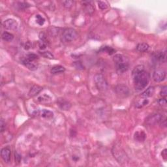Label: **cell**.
Here are the masks:
<instances>
[{
	"instance_id": "1",
	"label": "cell",
	"mask_w": 167,
	"mask_h": 167,
	"mask_svg": "<svg viewBox=\"0 0 167 167\" xmlns=\"http://www.w3.org/2000/svg\"><path fill=\"white\" fill-rule=\"evenodd\" d=\"M132 74L133 77L134 87L136 91L142 90L148 86L150 75L144 70V66L142 65H138L134 67Z\"/></svg>"
},
{
	"instance_id": "2",
	"label": "cell",
	"mask_w": 167,
	"mask_h": 167,
	"mask_svg": "<svg viewBox=\"0 0 167 167\" xmlns=\"http://www.w3.org/2000/svg\"><path fill=\"white\" fill-rule=\"evenodd\" d=\"M94 82L97 88L101 91H106L108 88V82L101 74H97L94 76Z\"/></svg>"
},
{
	"instance_id": "3",
	"label": "cell",
	"mask_w": 167,
	"mask_h": 167,
	"mask_svg": "<svg viewBox=\"0 0 167 167\" xmlns=\"http://www.w3.org/2000/svg\"><path fill=\"white\" fill-rule=\"evenodd\" d=\"M63 40L65 42H72L78 38V35L77 31L73 28H67L65 29L62 35Z\"/></svg>"
},
{
	"instance_id": "4",
	"label": "cell",
	"mask_w": 167,
	"mask_h": 167,
	"mask_svg": "<svg viewBox=\"0 0 167 167\" xmlns=\"http://www.w3.org/2000/svg\"><path fill=\"white\" fill-rule=\"evenodd\" d=\"M113 61L116 66L122 65H129V60L128 58L123 54H116L113 57Z\"/></svg>"
},
{
	"instance_id": "5",
	"label": "cell",
	"mask_w": 167,
	"mask_h": 167,
	"mask_svg": "<svg viewBox=\"0 0 167 167\" xmlns=\"http://www.w3.org/2000/svg\"><path fill=\"white\" fill-rule=\"evenodd\" d=\"M116 93L122 97H127L130 94V91L127 86L124 84H119L116 87Z\"/></svg>"
},
{
	"instance_id": "6",
	"label": "cell",
	"mask_w": 167,
	"mask_h": 167,
	"mask_svg": "<svg viewBox=\"0 0 167 167\" xmlns=\"http://www.w3.org/2000/svg\"><path fill=\"white\" fill-rule=\"evenodd\" d=\"M163 119V116L159 114H153L149 116L146 119V123L149 125H155L159 123Z\"/></svg>"
},
{
	"instance_id": "7",
	"label": "cell",
	"mask_w": 167,
	"mask_h": 167,
	"mask_svg": "<svg viewBox=\"0 0 167 167\" xmlns=\"http://www.w3.org/2000/svg\"><path fill=\"white\" fill-rule=\"evenodd\" d=\"M3 27L4 28L8 30H16L18 28V23L14 19H7L5 20L3 22Z\"/></svg>"
},
{
	"instance_id": "8",
	"label": "cell",
	"mask_w": 167,
	"mask_h": 167,
	"mask_svg": "<svg viewBox=\"0 0 167 167\" xmlns=\"http://www.w3.org/2000/svg\"><path fill=\"white\" fill-rule=\"evenodd\" d=\"M33 115L37 116H41L44 118H52L54 116V113L50 110L46 109L38 110L35 111L33 112Z\"/></svg>"
},
{
	"instance_id": "9",
	"label": "cell",
	"mask_w": 167,
	"mask_h": 167,
	"mask_svg": "<svg viewBox=\"0 0 167 167\" xmlns=\"http://www.w3.org/2000/svg\"><path fill=\"white\" fill-rule=\"evenodd\" d=\"M166 78V73L163 70H156L153 74V79L156 82H163Z\"/></svg>"
},
{
	"instance_id": "10",
	"label": "cell",
	"mask_w": 167,
	"mask_h": 167,
	"mask_svg": "<svg viewBox=\"0 0 167 167\" xmlns=\"http://www.w3.org/2000/svg\"><path fill=\"white\" fill-rule=\"evenodd\" d=\"M112 152L114 157H116L117 160L119 161V163L123 160H125V154L123 150H120V148H117L116 147L114 146Z\"/></svg>"
},
{
	"instance_id": "11",
	"label": "cell",
	"mask_w": 167,
	"mask_h": 167,
	"mask_svg": "<svg viewBox=\"0 0 167 167\" xmlns=\"http://www.w3.org/2000/svg\"><path fill=\"white\" fill-rule=\"evenodd\" d=\"M1 156L4 161L9 163L11 161V151L9 148H4L1 151Z\"/></svg>"
},
{
	"instance_id": "12",
	"label": "cell",
	"mask_w": 167,
	"mask_h": 167,
	"mask_svg": "<svg viewBox=\"0 0 167 167\" xmlns=\"http://www.w3.org/2000/svg\"><path fill=\"white\" fill-rule=\"evenodd\" d=\"M82 6H83L84 11L88 14H91L95 11V7L92 4L91 1H83L82 2Z\"/></svg>"
},
{
	"instance_id": "13",
	"label": "cell",
	"mask_w": 167,
	"mask_h": 167,
	"mask_svg": "<svg viewBox=\"0 0 167 167\" xmlns=\"http://www.w3.org/2000/svg\"><path fill=\"white\" fill-rule=\"evenodd\" d=\"M58 104L59 108L63 110H69L71 107V104L69 103V102L63 99H58Z\"/></svg>"
},
{
	"instance_id": "14",
	"label": "cell",
	"mask_w": 167,
	"mask_h": 167,
	"mask_svg": "<svg viewBox=\"0 0 167 167\" xmlns=\"http://www.w3.org/2000/svg\"><path fill=\"white\" fill-rule=\"evenodd\" d=\"M22 64L31 71H35L37 69V66L36 65L33 63V61H29L28 59H27L26 58H25L22 60Z\"/></svg>"
},
{
	"instance_id": "15",
	"label": "cell",
	"mask_w": 167,
	"mask_h": 167,
	"mask_svg": "<svg viewBox=\"0 0 167 167\" xmlns=\"http://www.w3.org/2000/svg\"><path fill=\"white\" fill-rule=\"evenodd\" d=\"M154 93H155V88L153 86H150L142 93L141 97H144V98H148V97L153 96Z\"/></svg>"
},
{
	"instance_id": "16",
	"label": "cell",
	"mask_w": 167,
	"mask_h": 167,
	"mask_svg": "<svg viewBox=\"0 0 167 167\" xmlns=\"http://www.w3.org/2000/svg\"><path fill=\"white\" fill-rule=\"evenodd\" d=\"M146 137V134L144 133L143 131H137L134 133V140L138 142H140L145 140Z\"/></svg>"
},
{
	"instance_id": "17",
	"label": "cell",
	"mask_w": 167,
	"mask_h": 167,
	"mask_svg": "<svg viewBox=\"0 0 167 167\" xmlns=\"http://www.w3.org/2000/svg\"><path fill=\"white\" fill-rule=\"evenodd\" d=\"M42 90H43V88L41 86H33L29 92V95L30 97H35Z\"/></svg>"
},
{
	"instance_id": "18",
	"label": "cell",
	"mask_w": 167,
	"mask_h": 167,
	"mask_svg": "<svg viewBox=\"0 0 167 167\" xmlns=\"http://www.w3.org/2000/svg\"><path fill=\"white\" fill-rule=\"evenodd\" d=\"M148 103H149V101L147 99V98L142 97V98L138 99V100L136 101V103L135 104V106L137 108H141L144 106L148 105Z\"/></svg>"
},
{
	"instance_id": "19",
	"label": "cell",
	"mask_w": 167,
	"mask_h": 167,
	"mask_svg": "<svg viewBox=\"0 0 167 167\" xmlns=\"http://www.w3.org/2000/svg\"><path fill=\"white\" fill-rule=\"evenodd\" d=\"M65 71V69L64 67L61 65H56L52 67L50 72L52 74H58L64 73Z\"/></svg>"
},
{
	"instance_id": "20",
	"label": "cell",
	"mask_w": 167,
	"mask_h": 167,
	"mask_svg": "<svg viewBox=\"0 0 167 167\" xmlns=\"http://www.w3.org/2000/svg\"><path fill=\"white\" fill-rule=\"evenodd\" d=\"M149 46L147 43H139L137 44L136 50L140 52H146L149 49Z\"/></svg>"
},
{
	"instance_id": "21",
	"label": "cell",
	"mask_w": 167,
	"mask_h": 167,
	"mask_svg": "<svg viewBox=\"0 0 167 167\" xmlns=\"http://www.w3.org/2000/svg\"><path fill=\"white\" fill-rule=\"evenodd\" d=\"M1 38L4 41L11 42L13 40L14 35L12 33H9V32H4V33L2 34Z\"/></svg>"
},
{
	"instance_id": "22",
	"label": "cell",
	"mask_w": 167,
	"mask_h": 167,
	"mask_svg": "<svg viewBox=\"0 0 167 167\" xmlns=\"http://www.w3.org/2000/svg\"><path fill=\"white\" fill-rule=\"evenodd\" d=\"M154 58H155L156 61L159 62H163L165 61L166 54L163 53V52H159V53H157L155 55Z\"/></svg>"
},
{
	"instance_id": "23",
	"label": "cell",
	"mask_w": 167,
	"mask_h": 167,
	"mask_svg": "<svg viewBox=\"0 0 167 167\" xmlns=\"http://www.w3.org/2000/svg\"><path fill=\"white\" fill-rule=\"evenodd\" d=\"M16 7L19 10H24L30 7V5L25 3V2H18L16 3Z\"/></svg>"
},
{
	"instance_id": "24",
	"label": "cell",
	"mask_w": 167,
	"mask_h": 167,
	"mask_svg": "<svg viewBox=\"0 0 167 167\" xmlns=\"http://www.w3.org/2000/svg\"><path fill=\"white\" fill-rule=\"evenodd\" d=\"M35 18L37 23L38 24L39 26H43L44 24V22H45V19H44L41 15H40V14H37Z\"/></svg>"
},
{
	"instance_id": "25",
	"label": "cell",
	"mask_w": 167,
	"mask_h": 167,
	"mask_svg": "<svg viewBox=\"0 0 167 167\" xmlns=\"http://www.w3.org/2000/svg\"><path fill=\"white\" fill-rule=\"evenodd\" d=\"M41 54L43 56L44 58H47V59H54V55L52 54V53H50V52H41Z\"/></svg>"
},
{
	"instance_id": "26",
	"label": "cell",
	"mask_w": 167,
	"mask_h": 167,
	"mask_svg": "<svg viewBox=\"0 0 167 167\" xmlns=\"http://www.w3.org/2000/svg\"><path fill=\"white\" fill-rule=\"evenodd\" d=\"M48 98H50V97H49L48 95H44L43 96L39 97L38 98V101L41 103H48V100L50 101L51 99H48Z\"/></svg>"
},
{
	"instance_id": "27",
	"label": "cell",
	"mask_w": 167,
	"mask_h": 167,
	"mask_svg": "<svg viewBox=\"0 0 167 167\" xmlns=\"http://www.w3.org/2000/svg\"><path fill=\"white\" fill-rule=\"evenodd\" d=\"M63 6L67 9H70L71 7H73L74 4L73 1H71V0H67V1H63Z\"/></svg>"
},
{
	"instance_id": "28",
	"label": "cell",
	"mask_w": 167,
	"mask_h": 167,
	"mask_svg": "<svg viewBox=\"0 0 167 167\" xmlns=\"http://www.w3.org/2000/svg\"><path fill=\"white\" fill-rule=\"evenodd\" d=\"M27 59H28L29 61H34L35 60H36V59L38 58V56H37L36 54H29L27 55L26 58Z\"/></svg>"
},
{
	"instance_id": "29",
	"label": "cell",
	"mask_w": 167,
	"mask_h": 167,
	"mask_svg": "<svg viewBox=\"0 0 167 167\" xmlns=\"http://www.w3.org/2000/svg\"><path fill=\"white\" fill-rule=\"evenodd\" d=\"M98 6L99 7V9L101 10H105L108 8V5H107V4L104 1H99Z\"/></svg>"
},
{
	"instance_id": "30",
	"label": "cell",
	"mask_w": 167,
	"mask_h": 167,
	"mask_svg": "<svg viewBox=\"0 0 167 167\" xmlns=\"http://www.w3.org/2000/svg\"><path fill=\"white\" fill-rule=\"evenodd\" d=\"M160 95L161 96L163 97H166L167 95V86H164L162 88L161 92H160Z\"/></svg>"
},
{
	"instance_id": "31",
	"label": "cell",
	"mask_w": 167,
	"mask_h": 167,
	"mask_svg": "<svg viewBox=\"0 0 167 167\" xmlns=\"http://www.w3.org/2000/svg\"><path fill=\"white\" fill-rule=\"evenodd\" d=\"M104 50L106 51L107 53L110 55H112V54H114V52H115V50H114L112 48H111L110 46H105L104 48Z\"/></svg>"
},
{
	"instance_id": "32",
	"label": "cell",
	"mask_w": 167,
	"mask_h": 167,
	"mask_svg": "<svg viewBox=\"0 0 167 167\" xmlns=\"http://www.w3.org/2000/svg\"><path fill=\"white\" fill-rule=\"evenodd\" d=\"M74 66L75 67V68L76 69H78V70H81V69H84V67H83V65H82V63L80 61L74 62Z\"/></svg>"
},
{
	"instance_id": "33",
	"label": "cell",
	"mask_w": 167,
	"mask_h": 167,
	"mask_svg": "<svg viewBox=\"0 0 167 167\" xmlns=\"http://www.w3.org/2000/svg\"><path fill=\"white\" fill-rule=\"evenodd\" d=\"M158 103H159V104H160L161 106H164L166 105L167 102H166V100L165 98H163V99H159V100L158 101Z\"/></svg>"
},
{
	"instance_id": "34",
	"label": "cell",
	"mask_w": 167,
	"mask_h": 167,
	"mask_svg": "<svg viewBox=\"0 0 167 167\" xmlns=\"http://www.w3.org/2000/svg\"><path fill=\"white\" fill-rule=\"evenodd\" d=\"M161 155H162V157H163L164 160L166 161V160H167V149H163V151H162Z\"/></svg>"
},
{
	"instance_id": "35",
	"label": "cell",
	"mask_w": 167,
	"mask_h": 167,
	"mask_svg": "<svg viewBox=\"0 0 167 167\" xmlns=\"http://www.w3.org/2000/svg\"><path fill=\"white\" fill-rule=\"evenodd\" d=\"M0 125H1V132L3 133V132L5 131V122L3 121V119H1V123H0Z\"/></svg>"
},
{
	"instance_id": "36",
	"label": "cell",
	"mask_w": 167,
	"mask_h": 167,
	"mask_svg": "<svg viewBox=\"0 0 167 167\" xmlns=\"http://www.w3.org/2000/svg\"><path fill=\"white\" fill-rule=\"evenodd\" d=\"M15 160L17 163H20V161L21 160V156L16 152H15Z\"/></svg>"
},
{
	"instance_id": "37",
	"label": "cell",
	"mask_w": 167,
	"mask_h": 167,
	"mask_svg": "<svg viewBox=\"0 0 167 167\" xmlns=\"http://www.w3.org/2000/svg\"><path fill=\"white\" fill-rule=\"evenodd\" d=\"M46 43H43V42H40V43H39V47H40V49H42V50H44V49H45L46 48Z\"/></svg>"
}]
</instances>
